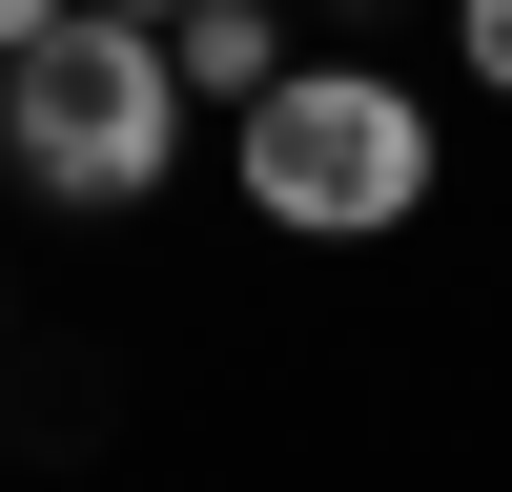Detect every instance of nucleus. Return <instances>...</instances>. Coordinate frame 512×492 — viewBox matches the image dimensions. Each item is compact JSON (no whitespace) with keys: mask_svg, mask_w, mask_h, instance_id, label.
Here are the masks:
<instances>
[{"mask_svg":"<svg viewBox=\"0 0 512 492\" xmlns=\"http://www.w3.org/2000/svg\"><path fill=\"white\" fill-rule=\"evenodd\" d=\"M226 164H246V205H267L287 246H390V226H431L451 123L410 103L390 62H287L267 103H226Z\"/></svg>","mask_w":512,"mask_h":492,"instance_id":"f257e3e1","label":"nucleus"},{"mask_svg":"<svg viewBox=\"0 0 512 492\" xmlns=\"http://www.w3.org/2000/svg\"><path fill=\"white\" fill-rule=\"evenodd\" d=\"M185 41L164 21H123V0H62V21L0 62V144H21V185L41 205H144L164 164H185Z\"/></svg>","mask_w":512,"mask_h":492,"instance_id":"f03ea898","label":"nucleus"},{"mask_svg":"<svg viewBox=\"0 0 512 492\" xmlns=\"http://www.w3.org/2000/svg\"><path fill=\"white\" fill-rule=\"evenodd\" d=\"M164 41H185V82H205V103H267V82H287V21H267V0H185Z\"/></svg>","mask_w":512,"mask_h":492,"instance_id":"7ed1b4c3","label":"nucleus"},{"mask_svg":"<svg viewBox=\"0 0 512 492\" xmlns=\"http://www.w3.org/2000/svg\"><path fill=\"white\" fill-rule=\"evenodd\" d=\"M451 62H472L492 103H512V0H451Z\"/></svg>","mask_w":512,"mask_h":492,"instance_id":"20e7f679","label":"nucleus"},{"mask_svg":"<svg viewBox=\"0 0 512 492\" xmlns=\"http://www.w3.org/2000/svg\"><path fill=\"white\" fill-rule=\"evenodd\" d=\"M41 21H62V0H0V62H21V41H41Z\"/></svg>","mask_w":512,"mask_h":492,"instance_id":"39448f33","label":"nucleus"},{"mask_svg":"<svg viewBox=\"0 0 512 492\" xmlns=\"http://www.w3.org/2000/svg\"><path fill=\"white\" fill-rule=\"evenodd\" d=\"M123 21H185V0H123Z\"/></svg>","mask_w":512,"mask_h":492,"instance_id":"423d86ee","label":"nucleus"}]
</instances>
